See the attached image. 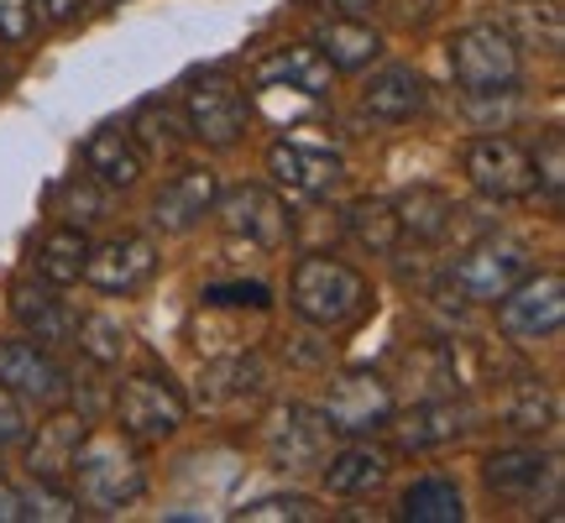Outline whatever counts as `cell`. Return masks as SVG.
Returning a JSON list of instances; mask_svg holds the SVG:
<instances>
[{
  "label": "cell",
  "mask_w": 565,
  "mask_h": 523,
  "mask_svg": "<svg viewBox=\"0 0 565 523\" xmlns=\"http://www.w3.org/2000/svg\"><path fill=\"white\" fill-rule=\"evenodd\" d=\"M74 482H79V503L116 513V508L137 503L147 492V471H141L137 445L126 440V429H95L84 435L74 450Z\"/></svg>",
  "instance_id": "obj_1"
},
{
  "label": "cell",
  "mask_w": 565,
  "mask_h": 523,
  "mask_svg": "<svg viewBox=\"0 0 565 523\" xmlns=\"http://www.w3.org/2000/svg\"><path fill=\"white\" fill-rule=\"evenodd\" d=\"M288 299L309 324L320 330H345L356 324L372 309V288L366 278L341 257H303L294 267V282H288Z\"/></svg>",
  "instance_id": "obj_2"
},
{
  "label": "cell",
  "mask_w": 565,
  "mask_h": 523,
  "mask_svg": "<svg viewBox=\"0 0 565 523\" xmlns=\"http://www.w3.org/2000/svg\"><path fill=\"white\" fill-rule=\"evenodd\" d=\"M450 74L466 95H508L519 84V42L492 21L461 26L450 38Z\"/></svg>",
  "instance_id": "obj_3"
},
{
  "label": "cell",
  "mask_w": 565,
  "mask_h": 523,
  "mask_svg": "<svg viewBox=\"0 0 565 523\" xmlns=\"http://www.w3.org/2000/svg\"><path fill=\"white\" fill-rule=\"evenodd\" d=\"M498 324L508 341H545L565 324V278L561 273H529L503 293L498 303Z\"/></svg>",
  "instance_id": "obj_4"
},
{
  "label": "cell",
  "mask_w": 565,
  "mask_h": 523,
  "mask_svg": "<svg viewBox=\"0 0 565 523\" xmlns=\"http://www.w3.org/2000/svg\"><path fill=\"white\" fill-rule=\"evenodd\" d=\"M320 414L330 424V435H372V429H383L393 419V387L377 372L351 366L330 383V398H324Z\"/></svg>",
  "instance_id": "obj_5"
},
{
  "label": "cell",
  "mask_w": 565,
  "mask_h": 523,
  "mask_svg": "<svg viewBox=\"0 0 565 523\" xmlns=\"http://www.w3.org/2000/svg\"><path fill=\"white\" fill-rule=\"evenodd\" d=\"M519 278H529V252L508 236H492V242L471 246L456 267H450V282L456 293L471 303H498Z\"/></svg>",
  "instance_id": "obj_6"
},
{
  "label": "cell",
  "mask_w": 565,
  "mask_h": 523,
  "mask_svg": "<svg viewBox=\"0 0 565 523\" xmlns=\"http://www.w3.org/2000/svg\"><path fill=\"white\" fill-rule=\"evenodd\" d=\"M183 126L189 137L210 141V147H236L246 131V100L242 89L225 79V74H204V79L189 84L183 95Z\"/></svg>",
  "instance_id": "obj_7"
},
{
  "label": "cell",
  "mask_w": 565,
  "mask_h": 523,
  "mask_svg": "<svg viewBox=\"0 0 565 523\" xmlns=\"http://www.w3.org/2000/svg\"><path fill=\"white\" fill-rule=\"evenodd\" d=\"M466 179L482 189L487 200H529L534 183V158L513 137H477L466 147Z\"/></svg>",
  "instance_id": "obj_8"
},
{
  "label": "cell",
  "mask_w": 565,
  "mask_h": 523,
  "mask_svg": "<svg viewBox=\"0 0 565 523\" xmlns=\"http://www.w3.org/2000/svg\"><path fill=\"white\" fill-rule=\"evenodd\" d=\"M116 424H121L126 435H137V440H168L183 424L179 387L168 383V377H152V372L126 377L121 393H116Z\"/></svg>",
  "instance_id": "obj_9"
},
{
  "label": "cell",
  "mask_w": 565,
  "mask_h": 523,
  "mask_svg": "<svg viewBox=\"0 0 565 523\" xmlns=\"http://www.w3.org/2000/svg\"><path fill=\"white\" fill-rule=\"evenodd\" d=\"M221 221L231 236H246L252 246H263V252H278L288 236H294V215H288V204L278 194H267V189H231L221 200Z\"/></svg>",
  "instance_id": "obj_10"
},
{
  "label": "cell",
  "mask_w": 565,
  "mask_h": 523,
  "mask_svg": "<svg viewBox=\"0 0 565 523\" xmlns=\"http://www.w3.org/2000/svg\"><path fill=\"white\" fill-rule=\"evenodd\" d=\"M0 387H11L17 398L32 403H63L68 398V372L32 341H6L0 345Z\"/></svg>",
  "instance_id": "obj_11"
},
{
  "label": "cell",
  "mask_w": 565,
  "mask_h": 523,
  "mask_svg": "<svg viewBox=\"0 0 565 523\" xmlns=\"http://www.w3.org/2000/svg\"><path fill=\"white\" fill-rule=\"evenodd\" d=\"M152 273H158V246L147 236H116V242H105L100 252L84 257V278L95 282L100 293H131Z\"/></svg>",
  "instance_id": "obj_12"
},
{
  "label": "cell",
  "mask_w": 565,
  "mask_h": 523,
  "mask_svg": "<svg viewBox=\"0 0 565 523\" xmlns=\"http://www.w3.org/2000/svg\"><path fill=\"white\" fill-rule=\"evenodd\" d=\"M324 440H330V424H324V414L303 408V403L282 408L278 419L267 424V456H273V466H282V471L320 466Z\"/></svg>",
  "instance_id": "obj_13"
},
{
  "label": "cell",
  "mask_w": 565,
  "mask_h": 523,
  "mask_svg": "<svg viewBox=\"0 0 565 523\" xmlns=\"http://www.w3.org/2000/svg\"><path fill=\"white\" fill-rule=\"evenodd\" d=\"M215 173L210 168H183L179 179L162 183V194L152 200V225L168 231V236H179V231H194V225L210 215V204H215Z\"/></svg>",
  "instance_id": "obj_14"
},
{
  "label": "cell",
  "mask_w": 565,
  "mask_h": 523,
  "mask_svg": "<svg viewBox=\"0 0 565 523\" xmlns=\"http://www.w3.org/2000/svg\"><path fill=\"white\" fill-rule=\"evenodd\" d=\"M267 173H273L278 183H288L294 194L320 200V194H330V189L341 183V158H335V152H324V147L278 141V147L267 152Z\"/></svg>",
  "instance_id": "obj_15"
},
{
  "label": "cell",
  "mask_w": 565,
  "mask_h": 523,
  "mask_svg": "<svg viewBox=\"0 0 565 523\" xmlns=\"http://www.w3.org/2000/svg\"><path fill=\"white\" fill-rule=\"evenodd\" d=\"M257 84H267V89H299V95L324 100L330 95V58L315 42H288V47H278V53H267L257 63Z\"/></svg>",
  "instance_id": "obj_16"
},
{
  "label": "cell",
  "mask_w": 565,
  "mask_h": 523,
  "mask_svg": "<svg viewBox=\"0 0 565 523\" xmlns=\"http://www.w3.org/2000/svg\"><path fill=\"white\" fill-rule=\"evenodd\" d=\"M362 105L366 116H377V121H414L424 110V79L404 63H393L362 89Z\"/></svg>",
  "instance_id": "obj_17"
},
{
  "label": "cell",
  "mask_w": 565,
  "mask_h": 523,
  "mask_svg": "<svg viewBox=\"0 0 565 523\" xmlns=\"http://www.w3.org/2000/svg\"><path fill=\"white\" fill-rule=\"evenodd\" d=\"M11 309H17V320L38 335V341H68L74 335V314H68V303L53 293V282H17L11 288Z\"/></svg>",
  "instance_id": "obj_18"
},
{
  "label": "cell",
  "mask_w": 565,
  "mask_h": 523,
  "mask_svg": "<svg viewBox=\"0 0 565 523\" xmlns=\"http://www.w3.org/2000/svg\"><path fill=\"white\" fill-rule=\"evenodd\" d=\"M84 168H89V179H100L105 189H131V183L141 179V152L126 131L105 126V131H95L89 147H84Z\"/></svg>",
  "instance_id": "obj_19"
},
{
  "label": "cell",
  "mask_w": 565,
  "mask_h": 523,
  "mask_svg": "<svg viewBox=\"0 0 565 523\" xmlns=\"http://www.w3.org/2000/svg\"><path fill=\"white\" fill-rule=\"evenodd\" d=\"M482 477H487V487H492L498 498H534L540 482L550 477V456L524 450V445H513V450H492Z\"/></svg>",
  "instance_id": "obj_20"
},
{
  "label": "cell",
  "mask_w": 565,
  "mask_h": 523,
  "mask_svg": "<svg viewBox=\"0 0 565 523\" xmlns=\"http://www.w3.org/2000/svg\"><path fill=\"white\" fill-rule=\"evenodd\" d=\"M315 47L330 58V68H366V63L383 53V38H377L362 17H341V21H324V32Z\"/></svg>",
  "instance_id": "obj_21"
},
{
  "label": "cell",
  "mask_w": 565,
  "mask_h": 523,
  "mask_svg": "<svg viewBox=\"0 0 565 523\" xmlns=\"http://www.w3.org/2000/svg\"><path fill=\"white\" fill-rule=\"evenodd\" d=\"M393 215H398V231L414 236V242H440L450 221H456V204L445 200L440 189H408L404 200L393 204Z\"/></svg>",
  "instance_id": "obj_22"
},
{
  "label": "cell",
  "mask_w": 565,
  "mask_h": 523,
  "mask_svg": "<svg viewBox=\"0 0 565 523\" xmlns=\"http://www.w3.org/2000/svg\"><path fill=\"white\" fill-rule=\"evenodd\" d=\"M383 477H387V456L372 450V445H345L341 456H330V466H324V482L341 498L372 492V487H383Z\"/></svg>",
  "instance_id": "obj_23"
},
{
  "label": "cell",
  "mask_w": 565,
  "mask_h": 523,
  "mask_svg": "<svg viewBox=\"0 0 565 523\" xmlns=\"http://www.w3.org/2000/svg\"><path fill=\"white\" fill-rule=\"evenodd\" d=\"M461 487L445 482V477H424L404 492V503H398V519L408 523H461Z\"/></svg>",
  "instance_id": "obj_24"
},
{
  "label": "cell",
  "mask_w": 565,
  "mask_h": 523,
  "mask_svg": "<svg viewBox=\"0 0 565 523\" xmlns=\"http://www.w3.org/2000/svg\"><path fill=\"white\" fill-rule=\"evenodd\" d=\"M466 429V414L456 408V403H419L414 414H408L404 424H398V440L408 445V450H435V445L456 440Z\"/></svg>",
  "instance_id": "obj_25"
},
{
  "label": "cell",
  "mask_w": 565,
  "mask_h": 523,
  "mask_svg": "<svg viewBox=\"0 0 565 523\" xmlns=\"http://www.w3.org/2000/svg\"><path fill=\"white\" fill-rule=\"evenodd\" d=\"M84 440V424L79 419H53V424H42V435L38 445H32V477H47V482H58L63 471L74 466V450H79Z\"/></svg>",
  "instance_id": "obj_26"
},
{
  "label": "cell",
  "mask_w": 565,
  "mask_h": 523,
  "mask_svg": "<svg viewBox=\"0 0 565 523\" xmlns=\"http://www.w3.org/2000/svg\"><path fill=\"white\" fill-rule=\"evenodd\" d=\"M84 257H89L84 231L79 225H58V231L42 242V252H38V273L53 282V288H58V282H79L84 278Z\"/></svg>",
  "instance_id": "obj_27"
},
{
  "label": "cell",
  "mask_w": 565,
  "mask_h": 523,
  "mask_svg": "<svg viewBox=\"0 0 565 523\" xmlns=\"http://www.w3.org/2000/svg\"><path fill=\"white\" fill-rule=\"evenodd\" d=\"M345 221H351V236H356L366 252H377V257L398 252V242H404L398 215H393V204H387V200H356Z\"/></svg>",
  "instance_id": "obj_28"
},
{
  "label": "cell",
  "mask_w": 565,
  "mask_h": 523,
  "mask_svg": "<svg viewBox=\"0 0 565 523\" xmlns=\"http://www.w3.org/2000/svg\"><path fill=\"white\" fill-rule=\"evenodd\" d=\"M131 131H137V141L152 152V158H173L183 147V137H189V126L179 121V110H173V105H158V100L141 105Z\"/></svg>",
  "instance_id": "obj_29"
},
{
  "label": "cell",
  "mask_w": 565,
  "mask_h": 523,
  "mask_svg": "<svg viewBox=\"0 0 565 523\" xmlns=\"http://www.w3.org/2000/svg\"><path fill=\"white\" fill-rule=\"evenodd\" d=\"M74 335H79L84 345V356L89 362H121V351H126V330L116 320H105V314H84V320H74Z\"/></svg>",
  "instance_id": "obj_30"
},
{
  "label": "cell",
  "mask_w": 565,
  "mask_h": 523,
  "mask_svg": "<svg viewBox=\"0 0 565 523\" xmlns=\"http://www.w3.org/2000/svg\"><path fill=\"white\" fill-rule=\"evenodd\" d=\"M508 419H513V429H524V435H540L555 419V398L540 383H524L513 393V403H508Z\"/></svg>",
  "instance_id": "obj_31"
},
{
  "label": "cell",
  "mask_w": 565,
  "mask_h": 523,
  "mask_svg": "<svg viewBox=\"0 0 565 523\" xmlns=\"http://www.w3.org/2000/svg\"><path fill=\"white\" fill-rule=\"evenodd\" d=\"M26 519H47V523H68L79 519V498H68L63 487H53L47 477H32V498H26Z\"/></svg>",
  "instance_id": "obj_32"
},
{
  "label": "cell",
  "mask_w": 565,
  "mask_h": 523,
  "mask_svg": "<svg viewBox=\"0 0 565 523\" xmlns=\"http://www.w3.org/2000/svg\"><path fill=\"white\" fill-rule=\"evenodd\" d=\"M534 183H545V194L555 204L565 200V137L561 131H550L545 147H540V158H534Z\"/></svg>",
  "instance_id": "obj_33"
},
{
  "label": "cell",
  "mask_w": 565,
  "mask_h": 523,
  "mask_svg": "<svg viewBox=\"0 0 565 523\" xmlns=\"http://www.w3.org/2000/svg\"><path fill=\"white\" fill-rule=\"evenodd\" d=\"M242 519L246 523H282V519H294V523H303V519H315V508H309V498H257V503H246L242 508Z\"/></svg>",
  "instance_id": "obj_34"
},
{
  "label": "cell",
  "mask_w": 565,
  "mask_h": 523,
  "mask_svg": "<svg viewBox=\"0 0 565 523\" xmlns=\"http://www.w3.org/2000/svg\"><path fill=\"white\" fill-rule=\"evenodd\" d=\"M204 303H242V309H267L273 293H267L263 282H231V288H210Z\"/></svg>",
  "instance_id": "obj_35"
},
{
  "label": "cell",
  "mask_w": 565,
  "mask_h": 523,
  "mask_svg": "<svg viewBox=\"0 0 565 523\" xmlns=\"http://www.w3.org/2000/svg\"><path fill=\"white\" fill-rule=\"evenodd\" d=\"M26 440V408L11 387H0V445H21Z\"/></svg>",
  "instance_id": "obj_36"
},
{
  "label": "cell",
  "mask_w": 565,
  "mask_h": 523,
  "mask_svg": "<svg viewBox=\"0 0 565 523\" xmlns=\"http://www.w3.org/2000/svg\"><path fill=\"white\" fill-rule=\"evenodd\" d=\"M0 38L6 42L32 38V0H0Z\"/></svg>",
  "instance_id": "obj_37"
},
{
  "label": "cell",
  "mask_w": 565,
  "mask_h": 523,
  "mask_svg": "<svg viewBox=\"0 0 565 523\" xmlns=\"http://www.w3.org/2000/svg\"><path fill=\"white\" fill-rule=\"evenodd\" d=\"M68 210H74V221H100V200L89 183H68Z\"/></svg>",
  "instance_id": "obj_38"
},
{
  "label": "cell",
  "mask_w": 565,
  "mask_h": 523,
  "mask_svg": "<svg viewBox=\"0 0 565 523\" xmlns=\"http://www.w3.org/2000/svg\"><path fill=\"white\" fill-rule=\"evenodd\" d=\"M26 519V498L11 482H0V523H21Z\"/></svg>",
  "instance_id": "obj_39"
},
{
  "label": "cell",
  "mask_w": 565,
  "mask_h": 523,
  "mask_svg": "<svg viewBox=\"0 0 565 523\" xmlns=\"http://www.w3.org/2000/svg\"><path fill=\"white\" fill-rule=\"evenodd\" d=\"M32 6H38L42 17H53V21H74L84 0H32Z\"/></svg>",
  "instance_id": "obj_40"
},
{
  "label": "cell",
  "mask_w": 565,
  "mask_h": 523,
  "mask_svg": "<svg viewBox=\"0 0 565 523\" xmlns=\"http://www.w3.org/2000/svg\"><path fill=\"white\" fill-rule=\"evenodd\" d=\"M330 6H341L345 17H366V11H372L377 0H330Z\"/></svg>",
  "instance_id": "obj_41"
}]
</instances>
